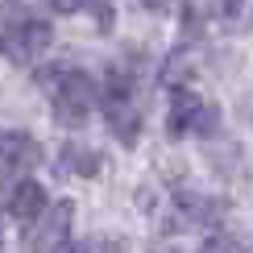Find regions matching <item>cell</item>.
Segmentation results:
<instances>
[{"mask_svg": "<svg viewBox=\"0 0 253 253\" xmlns=\"http://www.w3.org/2000/svg\"><path fill=\"white\" fill-rule=\"evenodd\" d=\"M50 42H54L50 25L29 4H17V0H4L0 4V50H4L8 62L25 67L42 50H50Z\"/></svg>", "mask_w": 253, "mask_h": 253, "instance_id": "obj_1", "label": "cell"}, {"mask_svg": "<svg viewBox=\"0 0 253 253\" xmlns=\"http://www.w3.org/2000/svg\"><path fill=\"white\" fill-rule=\"evenodd\" d=\"M42 87L50 91V108H54V121L67 125V129H75L91 117V104H96V83L91 75H83V71H50V75H42Z\"/></svg>", "mask_w": 253, "mask_h": 253, "instance_id": "obj_2", "label": "cell"}, {"mask_svg": "<svg viewBox=\"0 0 253 253\" xmlns=\"http://www.w3.org/2000/svg\"><path fill=\"white\" fill-rule=\"evenodd\" d=\"M104 117H108V129L121 137L125 145L137 141V129H141V117H137L133 104V79L125 71H112L108 87H104Z\"/></svg>", "mask_w": 253, "mask_h": 253, "instance_id": "obj_3", "label": "cell"}, {"mask_svg": "<svg viewBox=\"0 0 253 253\" xmlns=\"http://www.w3.org/2000/svg\"><path fill=\"white\" fill-rule=\"evenodd\" d=\"M170 137H187V133H212L216 129V108L204 104L195 91L187 87H174V100H170V121H166Z\"/></svg>", "mask_w": 253, "mask_h": 253, "instance_id": "obj_4", "label": "cell"}, {"mask_svg": "<svg viewBox=\"0 0 253 253\" xmlns=\"http://www.w3.org/2000/svg\"><path fill=\"white\" fill-rule=\"evenodd\" d=\"M38 158V141L29 133H0V183H21Z\"/></svg>", "mask_w": 253, "mask_h": 253, "instance_id": "obj_5", "label": "cell"}, {"mask_svg": "<svg viewBox=\"0 0 253 253\" xmlns=\"http://www.w3.org/2000/svg\"><path fill=\"white\" fill-rule=\"evenodd\" d=\"M71 216H75V204H71V199H62L58 208H50L46 216H38L42 228L34 233V241H29V253H58V249H67Z\"/></svg>", "mask_w": 253, "mask_h": 253, "instance_id": "obj_6", "label": "cell"}, {"mask_svg": "<svg viewBox=\"0 0 253 253\" xmlns=\"http://www.w3.org/2000/svg\"><path fill=\"white\" fill-rule=\"evenodd\" d=\"M42 212H46V191H42V183L21 178V183L13 187V195H8V216L21 220V224H34Z\"/></svg>", "mask_w": 253, "mask_h": 253, "instance_id": "obj_7", "label": "cell"}, {"mask_svg": "<svg viewBox=\"0 0 253 253\" xmlns=\"http://www.w3.org/2000/svg\"><path fill=\"white\" fill-rule=\"evenodd\" d=\"M249 17H253L249 0H224V4H220V21H224V29H245Z\"/></svg>", "mask_w": 253, "mask_h": 253, "instance_id": "obj_8", "label": "cell"}, {"mask_svg": "<svg viewBox=\"0 0 253 253\" xmlns=\"http://www.w3.org/2000/svg\"><path fill=\"white\" fill-rule=\"evenodd\" d=\"M204 253H245V241L233 233H212L204 241Z\"/></svg>", "mask_w": 253, "mask_h": 253, "instance_id": "obj_9", "label": "cell"}, {"mask_svg": "<svg viewBox=\"0 0 253 253\" xmlns=\"http://www.w3.org/2000/svg\"><path fill=\"white\" fill-rule=\"evenodd\" d=\"M67 253H129V249H125V241H117V237H91V241H83L79 249H67Z\"/></svg>", "mask_w": 253, "mask_h": 253, "instance_id": "obj_10", "label": "cell"}, {"mask_svg": "<svg viewBox=\"0 0 253 253\" xmlns=\"http://www.w3.org/2000/svg\"><path fill=\"white\" fill-rule=\"evenodd\" d=\"M67 158L75 162V170H79V174H96V170H100V158H96V154H83L79 145H71Z\"/></svg>", "mask_w": 253, "mask_h": 253, "instance_id": "obj_11", "label": "cell"}, {"mask_svg": "<svg viewBox=\"0 0 253 253\" xmlns=\"http://www.w3.org/2000/svg\"><path fill=\"white\" fill-rule=\"evenodd\" d=\"M91 0H50V8L54 13H79V8H87Z\"/></svg>", "mask_w": 253, "mask_h": 253, "instance_id": "obj_12", "label": "cell"}, {"mask_svg": "<svg viewBox=\"0 0 253 253\" xmlns=\"http://www.w3.org/2000/svg\"><path fill=\"white\" fill-rule=\"evenodd\" d=\"M150 13H166V8H174V4H183V0H141Z\"/></svg>", "mask_w": 253, "mask_h": 253, "instance_id": "obj_13", "label": "cell"}]
</instances>
